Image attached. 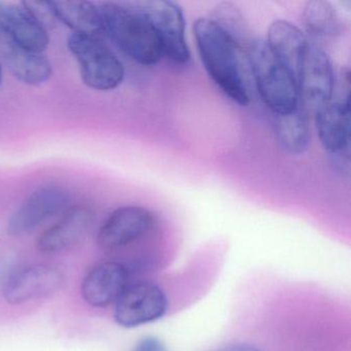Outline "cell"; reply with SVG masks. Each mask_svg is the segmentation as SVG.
<instances>
[{
  "label": "cell",
  "instance_id": "cell-1",
  "mask_svg": "<svg viewBox=\"0 0 351 351\" xmlns=\"http://www.w3.org/2000/svg\"><path fill=\"white\" fill-rule=\"evenodd\" d=\"M194 36L203 66L213 83L232 101L246 106L250 101L242 73L239 49L210 19L194 24Z\"/></svg>",
  "mask_w": 351,
  "mask_h": 351
},
{
  "label": "cell",
  "instance_id": "cell-2",
  "mask_svg": "<svg viewBox=\"0 0 351 351\" xmlns=\"http://www.w3.org/2000/svg\"><path fill=\"white\" fill-rule=\"evenodd\" d=\"M102 32L131 60L145 66L157 64L163 56L161 45L147 20L129 5H99Z\"/></svg>",
  "mask_w": 351,
  "mask_h": 351
},
{
  "label": "cell",
  "instance_id": "cell-3",
  "mask_svg": "<svg viewBox=\"0 0 351 351\" xmlns=\"http://www.w3.org/2000/svg\"><path fill=\"white\" fill-rule=\"evenodd\" d=\"M248 59L256 89L267 108L274 114H285L299 106L295 75L276 58L265 40H252Z\"/></svg>",
  "mask_w": 351,
  "mask_h": 351
},
{
  "label": "cell",
  "instance_id": "cell-4",
  "mask_svg": "<svg viewBox=\"0 0 351 351\" xmlns=\"http://www.w3.org/2000/svg\"><path fill=\"white\" fill-rule=\"evenodd\" d=\"M67 46L79 64L83 83L90 89L112 91L124 81L123 63L98 36L73 34Z\"/></svg>",
  "mask_w": 351,
  "mask_h": 351
},
{
  "label": "cell",
  "instance_id": "cell-5",
  "mask_svg": "<svg viewBox=\"0 0 351 351\" xmlns=\"http://www.w3.org/2000/svg\"><path fill=\"white\" fill-rule=\"evenodd\" d=\"M138 12L155 32L163 55L176 63L189 62L190 49L186 38V22L180 5L167 0L128 3Z\"/></svg>",
  "mask_w": 351,
  "mask_h": 351
},
{
  "label": "cell",
  "instance_id": "cell-6",
  "mask_svg": "<svg viewBox=\"0 0 351 351\" xmlns=\"http://www.w3.org/2000/svg\"><path fill=\"white\" fill-rule=\"evenodd\" d=\"M114 320L123 328H132L161 319L167 313V295L157 283H131L117 300Z\"/></svg>",
  "mask_w": 351,
  "mask_h": 351
},
{
  "label": "cell",
  "instance_id": "cell-7",
  "mask_svg": "<svg viewBox=\"0 0 351 351\" xmlns=\"http://www.w3.org/2000/svg\"><path fill=\"white\" fill-rule=\"evenodd\" d=\"M300 104L315 112L332 101L336 80L330 57L315 45L308 44L297 77Z\"/></svg>",
  "mask_w": 351,
  "mask_h": 351
},
{
  "label": "cell",
  "instance_id": "cell-8",
  "mask_svg": "<svg viewBox=\"0 0 351 351\" xmlns=\"http://www.w3.org/2000/svg\"><path fill=\"white\" fill-rule=\"evenodd\" d=\"M155 217L141 206H123L116 209L104 221L97 235L100 247L118 250L141 241L155 228Z\"/></svg>",
  "mask_w": 351,
  "mask_h": 351
},
{
  "label": "cell",
  "instance_id": "cell-9",
  "mask_svg": "<svg viewBox=\"0 0 351 351\" xmlns=\"http://www.w3.org/2000/svg\"><path fill=\"white\" fill-rule=\"evenodd\" d=\"M69 191L61 186H43L34 191L14 211L8 221L10 235H23L64 210L71 202Z\"/></svg>",
  "mask_w": 351,
  "mask_h": 351
},
{
  "label": "cell",
  "instance_id": "cell-10",
  "mask_svg": "<svg viewBox=\"0 0 351 351\" xmlns=\"http://www.w3.org/2000/svg\"><path fill=\"white\" fill-rule=\"evenodd\" d=\"M65 277L51 265L36 264L14 272L3 285V298L11 305L49 297L61 289Z\"/></svg>",
  "mask_w": 351,
  "mask_h": 351
},
{
  "label": "cell",
  "instance_id": "cell-11",
  "mask_svg": "<svg viewBox=\"0 0 351 351\" xmlns=\"http://www.w3.org/2000/svg\"><path fill=\"white\" fill-rule=\"evenodd\" d=\"M0 34L30 52L44 53L50 44L48 30L23 3L0 1Z\"/></svg>",
  "mask_w": 351,
  "mask_h": 351
},
{
  "label": "cell",
  "instance_id": "cell-12",
  "mask_svg": "<svg viewBox=\"0 0 351 351\" xmlns=\"http://www.w3.org/2000/svg\"><path fill=\"white\" fill-rule=\"evenodd\" d=\"M129 285V270L120 262L96 265L82 283V295L86 303L104 308L116 303Z\"/></svg>",
  "mask_w": 351,
  "mask_h": 351
},
{
  "label": "cell",
  "instance_id": "cell-13",
  "mask_svg": "<svg viewBox=\"0 0 351 351\" xmlns=\"http://www.w3.org/2000/svg\"><path fill=\"white\" fill-rule=\"evenodd\" d=\"M94 217L95 215L89 207H71L55 225L40 236L38 250L44 254H58L73 247L89 233Z\"/></svg>",
  "mask_w": 351,
  "mask_h": 351
},
{
  "label": "cell",
  "instance_id": "cell-14",
  "mask_svg": "<svg viewBox=\"0 0 351 351\" xmlns=\"http://www.w3.org/2000/svg\"><path fill=\"white\" fill-rule=\"evenodd\" d=\"M318 138L328 155L348 153L350 143V104L330 101L314 112Z\"/></svg>",
  "mask_w": 351,
  "mask_h": 351
},
{
  "label": "cell",
  "instance_id": "cell-15",
  "mask_svg": "<svg viewBox=\"0 0 351 351\" xmlns=\"http://www.w3.org/2000/svg\"><path fill=\"white\" fill-rule=\"evenodd\" d=\"M0 54L14 77L24 85H43L53 75L52 62L44 53H34L19 48L0 34Z\"/></svg>",
  "mask_w": 351,
  "mask_h": 351
},
{
  "label": "cell",
  "instance_id": "cell-16",
  "mask_svg": "<svg viewBox=\"0 0 351 351\" xmlns=\"http://www.w3.org/2000/svg\"><path fill=\"white\" fill-rule=\"evenodd\" d=\"M265 42L273 55L297 80L300 65L309 44L304 32L291 22L276 20L269 27Z\"/></svg>",
  "mask_w": 351,
  "mask_h": 351
},
{
  "label": "cell",
  "instance_id": "cell-17",
  "mask_svg": "<svg viewBox=\"0 0 351 351\" xmlns=\"http://www.w3.org/2000/svg\"><path fill=\"white\" fill-rule=\"evenodd\" d=\"M274 132L283 151L291 155L305 153L311 141L307 110L299 104L287 114H274Z\"/></svg>",
  "mask_w": 351,
  "mask_h": 351
},
{
  "label": "cell",
  "instance_id": "cell-18",
  "mask_svg": "<svg viewBox=\"0 0 351 351\" xmlns=\"http://www.w3.org/2000/svg\"><path fill=\"white\" fill-rule=\"evenodd\" d=\"M55 19L73 30V34L98 36L102 23L99 8L90 1H50Z\"/></svg>",
  "mask_w": 351,
  "mask_h": 351
},
{
  "label": "cell",
  "instance_id": "cell-19",
  "mask_svg": "<svg viewBox=\"0 0 351 351\" xmlns=\"http://www.w3.org/2000/svg\"><path fill=\"white\" fill-rule=\"evenodd\" d=\"M303 23L308 34L315 38H335L342 30L338 12L326 0L308 1L304 8Z\"/></svg>",
  "mask_w": 351,
  "mask_h": 351
},
{
  "label": "cell",
  "instance_id": "cell-20",
  "mask_svg": "<svg viewBox=\"0 0 351 351\" xmlns=\"http://www.w3.org/2000/svg\"><path fill=\"white\" fill-rule=\"evenodd\" d=\"M211 16V21L233 40L239 50L247 51L252 40L245 18L237 5L229 1L219 3Z\"/></svg>",
  "mask_w": 351,
  "mask_h": 351
},
{
  "label": "cell",
  "instance_id": "cell-21",
  "mask_svg": "<svg viewBox=\"0 0 351 351\" xmlns=\"http://www.w3.org/2000/svg\"><path fill=\"white\" fill-rule=\"evenodd\" d=\"M132 351H168V348L157 337H145L136 343Z\"/></svg>",
  "mask_w": 351,
  "mask_h": 351
},
{
  "label": "cell",
  "instance_id": "cell-22",
  "mask_svg": "<svg viewBox=\"0 0 351 351\" xmlns=\"http://www.w3.org/2000/svg\"><path fill=\"white\" fill-rule=\"evenodd\" d=\"M213 351H262L254 345L250 343H234V344L226 345L221 348Z\"/></svg>",
  "mask_w": 351,
  "mask_h": 351
},
{
  "label": "cell",
  "instance_id": "cell-23",
  "mask_svg": "<svg viewBox=\"0 0 351 351\" xmlns=\"http://www.w3.org/2000/svg\"><path fill=\"white\" fill-rule=\"evenodd\" d=\"M3 83V66H1V63H0V85Z\"/></svg>",
  "mask_w": 351,
  "mask_h": 351
}]
</instances>
